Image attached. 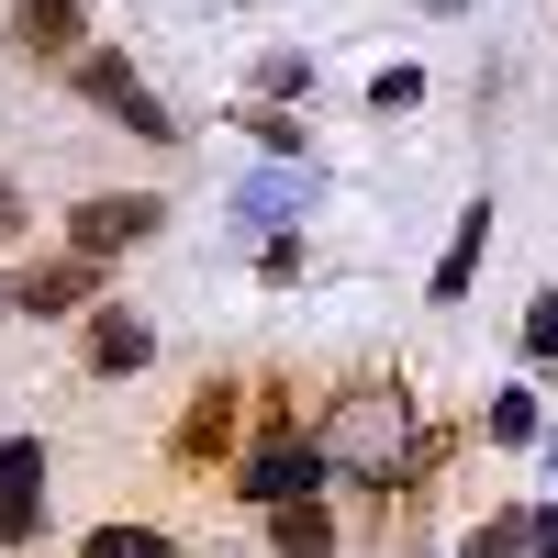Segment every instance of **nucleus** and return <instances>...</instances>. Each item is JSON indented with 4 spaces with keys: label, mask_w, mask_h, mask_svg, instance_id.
Listing matches in <instances>:
<instances>
[{
    "label": "nucleus",
    "mask_w": 558,
    "mask_h": 558,
    "mask_svg": "<svg viewBox=\"0 0 558 558\" xmlns=\"http://www.w3.org/2000/svg\"><path fill=\"white\" fill-rule=\"evenodd\" d=\"M313 481H324V447L291 425V413H268V436H257V458H246V502H313Z\"/></svg>",
    "instance_id": "nucleus-1"
},
{
    "label": "nucleus",
    "mask_w": 558,
    "mask_h": 558,
    "mask_svg": "<svg viewBox=\"0 0 558 558\" xmlns=\"http://www.w3.org/2000/svg\"><path fill=\"white\" fill-rule=\"evenodd\" d=\"M157 223H168V202H157V191H101V202H78V213H68V246L101 268V257H123V246H146Z\"/></svg>",
    "instance_id": "nucleus-2"
},
{
    "label": "nucleus",
    "mask_w": 558,
    "mask_h": 558,
    "mask_svg": "<svg viewBox=\"0 0 558 558\" xmlns=\"http://www.w3.org/2000/svg\"><path fill=\"white\" fill-rule=\"evenodd\" d=\"M0 12H12V45H23V57H45V68H78V45H89L78 0H0Z\"/></svg>",
    "instance_id": "nucleus-3"
},
{
    "label": "nucleus",
    "mask_w": 558,
    "mask_h": 558,
    "mask_svg": "<svg viewBox=\"0 0 558 558\" xmlns=\"http://www.w3.org/2000/svg\"><path fill=\"white\" fill-rule=\"evenodd\" d=\"M78 89H89V101H101V112H123L134 134H157V146H168V134H179V123L157 112V89H146V78H134L123 57H78Z\"/></svg>",
    "instance_id": "nucleus-4"
},
{
    "label": "nucleus",
    "mask_w": 558,
    "mask_h": 558,
    "mask_svg": "<svg viewBox=\"0 0 558 558\" xmlns=\"http://www.w3.org/2000/svg\"><path fill=\"white\" fill-rule=\"evenodd\" d=\"M34 525H45V447L12 436V447H0V547L34 536Z\"/></svg>",
    "instance_id": "nucleus-5"
},
{
    "label": "nucleus",
    "mask_w": 558,
    "mask_h": 558,
    "mask_svg": "<svg viewBox=\"0 0 558 558\" xmlns=\"http://www.w3.org/2000/svg\"><path fill=\"white\" fill-rule=\"evenodd\" d=\"M313 191H324V179H313L302 157H279V168H257L246 191H235V213H246V223H279V213H313Z\"/></svg>",
    "instance_id": "nucleus-6"
},
{
    "label": "nucleus",
    "mask_w": 558,
    "mask_h": 558,
    "mask_svg": "<svg viewBox=\"0 0 558 558\" xmlns=\"http://www.w3.org/2000/svg\"><path fill=\"white\" fill-rule=\"evenodd\" d=\"M146 357H157V336L134 313H89V368H101V380H134Z\"/></svg>",
    "instance_id": "nucleus-7"
},
{
    "label": "nucleus",
    "mask_w": 558,
    "mask_h": 558,
    "mask_svg": "<svg viewBox=\"0 0 558 558\" xmlns=\"http://www.w3.org/2000/svg\"><path fill=\"white\" fill-rule=\"evenodd\" d=\"M223 447H235V391H202L191 413H179V458L202 470V458H223Z\"/></svg>",
    "instance_id": "nucleus-8"
},
{
    "label": "nucleus",
    "mask_w": 558,
    "mask_h": 558,
    "mask_svg": "<svg viewBox=\"0 0 558 558\" xmlns=\"http://www.w3.org/2000/svg\"><path fill=\"white\" fill-rule=\"evenodd\" d=\"M89 302V257H45L23 268V313H78Z\"/></svg>",
    "instance_id": "nucleus-9"
},
{
    "label": "nucleus",
    "mask_w": 558,
    "mask_h": 558,
    "mask_svg": "<svg viewBox=\"0 0 558 558\" xmlns=\"http://www.w3.org/2000/svg\"><path fill=\"white\" fill-rule=\"evenodd\" d=\"M481 235H492V213L470 202V213H458V246H447V257H436V279H425L436 302H458V291H470V279H481Z\"/></svg>",
    "instance_id": "nucleus-10"
},
{
    "label": "nucleus",
    "mask_w": 558,
    "mask_h": 558,
    "mask_svg": "<svg viewBox=\"0 0 558 558\" xmlns=\"http://www.w3.org/2000/svg\"><path fill=\"white\" fill-rule=\"evenodd\" d=\"M347 458H357L368 481H391V470H402V425H391V413H357V425H347Z\"/></svg>",
    "instance_id": "nucleus-11"
},
{
    "label": "nucleus",
    "mask_w": 558,
    "mask_h": 558,
    "mask_svg": "<svg viewBox=\"0 0 558 558\" xmlns=\"http://www.w3.org/2000/svg\"><path fill=\"white\" fill-rule=\"evenodd\" d=\"M268 536H279V558H324V547H336V514H313V502H279Z\"/></svg>",
    "instance_id": "nucleus-12"
},
{
    "label": "nucleus",
    "mask_w": 558,
    "mask_h": 558,
    "mask_svg": "<svg viewBox=\"0 0 558 558\" xmlns=\"http://www.w3.org/2000/svg\"><path fill=\"white\" fill-rule=\"evenodd\" d=\"M78 558H179V547H168L157 525H101V536H89Z\"/></svg>",
    "instance_id": "nucleus-13"
},
{
    "label": "nucleus",
    "mask_w": 558,
    "mask_h": 558,
    "mask_svg": "<svg viewBox=\"0 0 558 558\" xmlns=\"http://www.w3.org/2000/svg\"><path fill=\"white\" fill-rule=\"evenodd\" d=\"M470 558H536V547H525V514H492V525L470 536Z\"/></svg>",
    "instance_id": "nucleus-14"
},
{
    "label": "nucleus",
    "mask_w": 558,
    "mask_h": 558,
    "mask_svg": "<svg viewBox=\"0 0 558 558\" xmlns=\"http://www.w3.org/2000/svg\"><path fill=\"white\" fill-rule=\"evenodd\" d=\"M525 357H558V291L525 302Z\"/></svg>",
    "instance_id": "nucleus-15"
},
{
    "label": "nucleus",
    "mask_w": 558,
    "mask_h": 558,
    "mask_svg": "<svg viewBox=\"0 0 558 558\" xmlns=\"http://www.w3.org/2000/svg\"><path fill=\"white\" fill-rule=\"evenodd\" d=\"M492 436H502V447H525V436H536V402H525V391H502V402H492Z\"/></svg>",
    "instance_id": "nucleus-16"
},
{
    "label": "nucleus",
    "mask_w": 558,
    "mask_h": 558,
    "mask_svg": "<svg viewBox=\"0 0 558 558\" xmlns=\"http://www.w3.org/2000/svg\"><path fill=\"white\" fill-rule=\"evenodd\" d=\"M525 547H536V558H558V502H536V514H525Z\"/></svg>",
    "instance_id": "nucleus-17"
},
{
    "label": "nucleus",
    "mask_w": 558,
    "mask_h": 558,
    "mask_svg": "<svg viewBox=\"0 0 558 558\" xmlns=\"http://www.w3.org/2000/svg\"><path fill=\"white\" fill-rule=\"evenodd\" d=\"M0 235H23V191H12V179H0Z\"/></svg>",
    "instance_id": "nucleus-18"
},
{
    "label": "nucleus",
    "mask_w": 558,
    "mask_h": 558,
    "mask_svg": "<svg viewBox=\"0 0 558 558\" xmlns=\"http://www.w3.org/2000/svg\"><path fill=\"white\" fill-rule=\"evenodd\" d=\"M0 302H12V279H0Z\"/></svg>",
    "instance_id": "nucleus-19"
}]
</instances>
